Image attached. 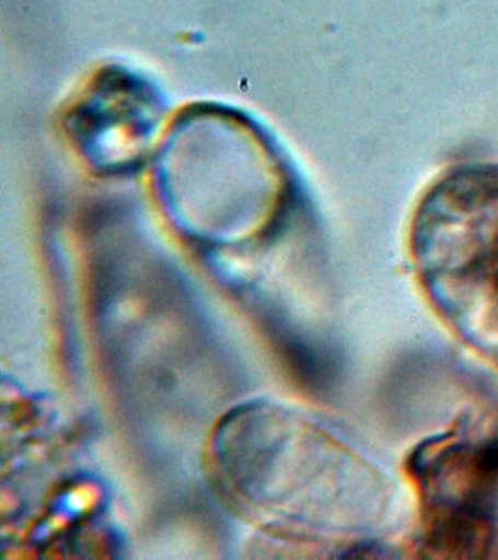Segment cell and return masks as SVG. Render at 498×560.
<instances>
[{"label": "cell", "instance_id": "1", "mask_svg": "<svg viewBox=\"0 0 498 560\" xmlns=\"http://www.w3.org/2000/svg\"><path fill=\"white\" fill-rule=\"evenodd\" d=\"M432 499L428 545L444 556H476L493 540L498 494V440L448 450L428 467Z\"/></svg>", "mask_w": 498, "mask_h": 560}, {"label": "cell", "instance_id": "2", "mask_svg": "<svg viewBox=\"0 0 498 560\" xmlns=\"http://www.w3.org/2000/svg\"><path fill=\"white\" fill-rule=\"evenodd\" d=\"M485 276H488L489 289H491L487 322L498 339V240L496 248L485 258Z\"/></svg>", "mask_w": 498, "mask_h": 560}]
</instances>
